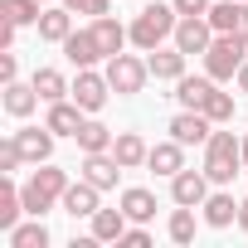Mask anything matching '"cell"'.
Wrapping results in <instances>:
<instances>
[{
    "label": "cell",
    "instance_id": "obj_1",
    "mask_svg": "<svg viewBox=\"0 0 248 248\" xmlns=\"http://www.w3.org/2000/svg\"><path fill=\"white\" fill-rule=\"evenodd\" d=\"M63 190H68V170H59V166H39L25 185H20V195H25V214H34V219H44L54 204H63Z\"/></svg>",
    "mask_w": 248,
    "mask_h": 248
},
{
    "label": "cell",
    "instance_id": "obj_2",
    "mask_svg": "<svg viewBox=\"0 0 248 248\" xmlns=\"http://www.w3.org/2000/svg\"><path fill=\"white\" fill-rule=\"evenodd\" d=\"M175 25H180V10H175V5H146V10L132 20V44H137L141 54H151V49H161L166 39H175Z\"/></svg>",
    "mask_w": 248,
    "mask_h": 248
},
{
    "label": "cell",
    "instance_id": "obj_3",
    "mask_svg": "<svg viewBox=\"0 0 248 248\" xmlns=\"http://www.w3.org/2000/svg\"><path fill=\"white\" fill-rule=\"evenodd\" d=\"M238 170H243V141H238L233 132H214V137L204 141V175H209L214 185H229Z\"/></svg>",
    "mask_w": 248,
    "mask_h": 248
},
{
    "label": "cell",
    "instance_id": "obj_4",
    "mask_svg": "<svg viewBox=\"0 0 248 248\" xmlns=\"http://www.w3.org/2000/svg\"><path fill=\"white\" fill-rule=\"evenodd\" d=\"M243 54H248V44H243L238 34H214V44L204 49V73H209L214 83H224V78H238V68H243Z\"/></svg>",
    "mask_w": 248,
    "mask_h": 248
},
{
    "label": "cell",
    "instance_id": "obj_5",
    "mask_svg": "<svg viewBox=\"0 0 248 248\" xmlns=\"http://www.w3.org/2000/svg\"><path fill=\"white\" fill-rule=\"evenodd\" d=\"M146 78H151V63L137 59V54H112L107 59V83H112L117 97H137L146 88Z\"/></svg>",
    "mask_w": 248,
    "mask_h": 248
},
{
    "label": "cell",
    "instance_id": "obj_6",
    "mask_svg": "<svg viewBox=\"0 0 248 248\" xmlns=\"http://www.w3.org/2000/svg\"><path fill=\"white\" fill-rule=\"evenodd\" d=\"M107 97H112L107 73H97V68H78V78H73V102L93 117V112H102V107H107Z\"/></svg>",
    "mask_w": 248,
    "mask_h": 248
},
{
    "label": "cell",
    "instance_id": "obj_7",
    "mask_svg": "<svg viewBox=\"0 0 248 248\" xmlns=\"http://www.w3.org/2000/svg\"><path fill=\"white\" fill-rule=\"evenodd\" d=\"M175 44L195 59H204V49L214 44V25H209V15H180V25H175Z\"/></svg>",
    "mask_w": 248,
    "mask_h": 248
},
{
    "label": "cell",
    "instance_id": "obj_8",
    "mask_svg": "<svg viewBox=\"0 0 248 248\" xmlns=\"http://www.w3.org/2000/svg\"><path fill=\"white\" fill-rule=\"evenodd\" d=\"M170 137H175L180 146H204V141L214 137V122H209L204 112H195V107H185L180 117H170Z\"/></svg>",
    "mask_w": 248,
    "mask_h": 248
},
{
    "label": "cell",
    "instance_id": "obj_9",
    "mask_svg": "<svg viewBox=\"0 0 248 248\" xmlns=\"http://www.w3.org/2000/svg\"><path fill=\"white\" fill-rule=\"evenodd\" d=\"M78 175H83V180H93L97 190H117L122 161H117L112 151H88V156H83V166H78Z\"/></svg>",
    "mask_w": 248,
    "mask_h": 248
},
{
    "label": "cell",
    "instance_id": "obj_10",
    "mask_svg": "<svg viewBox=\"0 0 248 248\" xmlns=\"http://www.w3.org/2000/svg\"><path fill=\"white\" fill-rule=\"evenodd\" d=\"M209 185H214V180L204 175V166H200V170H180V175H170V200L200 209V204L209 200Z\"/></svg>",
    "mask_w": 248,
    "mask_h": 248
},
{
    "label": "cell",
    "instance_id": "obj_11",
    "mask_svg": "<svg viewBox=\"0 0 248 248\" xmlns=\"http://www.w3.org/2000/svg\"><path fill=\"white\" fill-rule=\"evenodd\" d=\"M146 63H151V78H161V83H180V78H185L190 54H185L180 44H170V49L161 44V49H151V59H146Z\"/></svg>",
    "mask_w": 248,
    "mask_h": 248
},
{
    "label": "cell",
    "instance_id": "obj_12",
    "mask_svg": "<svg viewBox=\"0 0 248 248\" xmlns=\"http://www.w3.org/2000/svg\"><path fill=\"white\" fill-rule=\"evenodd\" d=\"M97 200H102V190H97L93 180H83V175H78V185H68V190H63V214H73V219H93V214L102 209Z\"/></svg>",
    "mask_w": 248,
    "mask_h": 248
},
{
    "label": "cell",
    "instance_id": "obj_13",
    "mask_svg": "<svg viewBox=\"0 0 248 248\" xmlns=\"http://www.w3.org/2000/svg\"><path fill=\"white\" fill-rule=\"evenodd\" d=\"M88 30L97 34V49H102V59H112V54H122V44L132 39V25H122L117 15H97V20H93Z\"/></svg>",
    "mask_w": 248,
    "mask_h": 248
},
{
    "label": "cell",
    "instance_id": "obj_14",
    "mask_svg": "<svg viewBox=\"0 0 248 248\" xmlns=\"http://www.w3.org/2000/svg\"><path fill=\"white\" fill-rule=\"evenodd\" d=\"M15 141H20V151H25L30 166H44V161L54 156V132H49V122H44V127H20Z\"/></svg>",
    "mask_w": 248,
    "mask_h": 248
},
{
    "label": "cell",
    "instance_id": "obj_15",
    "mask_svg": "<svg viewBox=\"0 0 248 248\" xmlns=\"http://www.w3.org/2000/svg\"><path fill=\"white\" fill-rule=\"evenodd\" d=\"M44 122H49V132H54V137H78V127L88 122V112H83L78 102L63 97V102H49V117H44Z\"/></svg>",
    "mask_w": 248,
    "mask_h": 248
},
{
    "label": "cell",
    "instance_id": "obj_16",
    "mask_svg": "<svg viewBox=\"0 0 248 248\" xmlns=\"http://www.w3.org/2000/svg\"><path fill=\"white\" fill-rule=\"evenodd\" d=\"M63 54H68V63H73V68H93V63L102 59V49H97V34H93V30H73V34L63 39Z\"/></svg>",
    "mask_w": 248,
    "mask_h": 248
},
{
    "label": "cell",
    "instance_id": "obj_17",
    "mask_svg": "<svg viewBox=\"0 0 248 248\" xmlns=\"http://www.w3.org/2000/svg\"><path fill=\"white\" fill-rule=\"evenodd\" d=\"M146 166H151L156 175H166V180H170V175H180V170H185V146H180L175 137H170V141H156V146H151V156H146Z\"/></svg>",
    "mask_w": 248,
    "mask_h": 248
},
{
    "label": "cell",
    "instance_id": "obj_18",
    "mask_svg": "<svg viewBox=\"0 0 248 248\" xmlns=\"http://www.w3.org/2000/svg\"><path fill=\"white\" fill-rule=\"evenodd\" d=\"M127 229H132V219H127V209H122V204L93 214V238H97V243H122V233H127Z\"/></svg>",
    "mask_w": 248,
    "mask_h": 248
},
{
    "label": "cell",
    "instance_id": "obj_19",
    "mask_svg": "<svg viewBox=\"0 0 248 248\" xmlns=\"http://www.w3.org/2000/svg\"><path fill=\"white\" fill-rule=\"evenodd\" d=\"M73 141H78V151H83V156H88V151H112L117 132L107 127V122H97V112H93L83 127H78V137H73Z\"/></svg>",
    "mask_w": 248,
    "mask_h": 248
},
{
    "label": "cell",
    "instance_id": "obj_20",
    "mask_svg": "<svg viewBox=\"0 0 248 248\" xmlns=\"http://www.w3.org/2000/svg\"><path fill=\"white\" fill-rule=\"evenodd\" d=\"M39 102H44V97L34 93V83H20V78H15V83H5V97H0V107H5L10 117H30Z\"/></svg>",
    "mask_w": 248,
    "mask_h": 248
},
{
    "label": "cell",
    "instance_id": "obj_21",
    "mask_svg": "<svg viewBox=\"0 0 248 248\" xmlns=\"http://www.w3.org/2000/svg\"><path fill=\"white\" fill-rule=\"evenodd\" d=\"M112 156L122 161V170H137V166H146L151 146H146L137 132H117V141H112Z\"/></svg>",
    "mask_w": 248,
    "mask_h": 248
},
{
    "label": "cell",
    "instance_id": "obj_22",
    "mask_svg": "<svg viewBox=\"0 0 248 248\" xmlns=\"http://www.w3.org/2000/svg\"><path fill=\"white\" fill-rule=\"evenodd\" d=\"M34 93L44 97V102H63V97H73V83L59 73V68H34Z\"/></svg>",
    "mask_w": 248,
    "mask_h": 248
},
{
    "label": "cell",
    "instance_id": "obj_23",
    "mask_svg": "<svg viewBox=\"0 0 248 248\" xmlns=\"http://www.w3.org/2000/svg\"><path fill=\"white\" fill-rule=\"evenodd\" d=\"M117 204L127 209V219H132V224H146V219H156V195H151V190H141V185L122 190V200H117Z\"/></svg>",
    "mask_w": 248,
    "mask_h": 248
},
{
    "label": "cell",
    "instance_id": "obj_24",
    "mask_svg": "<svg viewBox=\"0 0 248 248\" xmlns=\"http://www.w3.org/2000/svg\"><path fill=\"white\" fill-rule=\"evenodd\" d=\"M20 214H25V195H20V185L5 175V180H0V229H15L20 224Z\"/></svg>",
    "mask_w": 248,
    "mask_h": 248
},
{
    "label": "cell",
    "instance_id": "obj_25",
    "mask_svg": "<svg viewBox=\"0 0 248 248\" xmlns=\"http://www.w3.org/2000/svg\"><path fill=\"white\" fill-rule=\"evenodd\" d=\"M68 34H73V10H68V5H59V10H44V15H39V39L63 44Z\"/></svg>",
    "mask_w": 248,
    "mask_h": 248
},
{
    "label": "cell",
    "instance_id": "obj_26",
    "mask_svg": "<svg viewBox=\"0 0 248 248\" xmlns=\"http://www.w3.org/2000/svg\"><path fill=\"white\" fill-rule=\"evenodd\" d=\"M200 209H204V224H209V229H229V224L238 219V204H233V195H224V190L209 195Z\"/></svg>",
    "mask_w": 248,
    "mask_h": 248
},
{
    "label": "cell",
    "instance_id": "obj_27",
    "mask_svg": "<svg viewBox=\"0 0 248 248\" xmlns=\"http://www.w3.org/2000/svg\"><path fill=\"white\" fill-rule=\"evenodd\" d=\"M209 88H214V78H209V73H204V78H190V73H185V78L175 83V102L200 112V107H204V97H209Z\"/></svg>",
    "mask_w": 248,
    "mask_h": 248
},
{
    "label": "cell",
    "instance_id": "obj_28",
    "mask_svg": "<svg viewBox=\"0 0 248 248\" xmlns=\"http://www.w3.org/2000/svg\"><path fill=\"white\" fill-rule=\"evenodd\" d=\"M200 112H204V117L214 122V127H224V122H233V93H219V83H214Z\"/></svg>",
    "mask_w": 248,
    "mask_h": 248
},
{
    "label": "cell",
    "instance_id": "obj_29",
    "mask_svg": "<svg viewBox=\"0 0 248 248\" xmlns=\"http://www.w3.org/2000/svg\"><path fill=\"white\" fill-rule=\"evenodd\" d=\"M10 248H49V229H44V219H34V224H15V229H10Z\"/></svg>",
    "mask_w": 248,
    "mask_h": 248
},
{
    "label": "cell",
    "instance_id": "obj_30",
    "mask_svg": "<svg viewBox=\"0 0 248 248\" xmlns=\"http://www.w3.org/2000/svg\"><path fill=\"white\" fill-rule=\"evenodd\" d=\"M166 233H170V243H195V204H180V209L170 214Z\"/></svg>",
    "mask_w": 248,
    "mask_h": 248
},
{
    "label": "cell",
    "instance_id": "obj_31",
    "mask_svg": "<svg viewBox=\"0 0 248 248\" xmlns=\"http://www.w3.org/2000/svg\"><path fill=\"white\" fill-rule=\"evenodd\" d=\"M0 15L15 20V25H39V0H0Z\"/></svg>",
    "mask_w": 248,
    "mask_h": 248
},
{
    "label": "cell",
    "instance_id": "obj_32",
    "mask_svg": "<svg viewBox=\"0 0 248 248\" xmlns=\"http://www.w3.org/2000/svg\"><path fill=\"white\" fill-rule=\"evenodd\" d=\"M209 25H214V34H233V25H238V0H214V5H209Z\"/></svg>",
    "mask_w": 248,
    "mask_h": 248
},
{
    "label": "cell",
    "instance_id": "obj_33",
    "mask_svg": "<svg viewBox=\"0 0 248 248\" xmlns=\"http://www.w3.org/2000/svg\"><path fill=\"white\" fill-rule=\"evenodd\" d=\"M63 5H68L73 15H93V20H97V15L112 10V0H63Z\"/></svg>",
    "mask_w": 248,
    "mask_h": 248
},
{
    "label": "cell",
    "instance_id": "obj_34",
    "mask_svg": "<svg viewBox=\"0 0 248 248\" xmlns=\"http://www.w3.org/2000/svg\"><path fill=\"white\" fill-rule=\"evenodd\" d=\"M122 243H127V248H151V233L137 224V229H127V233H122Z\"/></svg>",
    "mask_w": 248,
    "mask_h": 248
},
{
    "label": "cell",
    "instance_id": "obj_35",
    "mask_svg": "<svg viewBox=\"0 0 248 248\" xmlns=\"http://www.w3.org/2000/svg\"><path fill=\"white\" fill-rule=\"evenodd\" d=\"M180 15H209V0H170Z\"/></svg>",
    "mask_w": 248,
    "mask_h": 248
},
{
    "label": "cell",
    "instance_id": "obj_36",
    "mask_svg": "<svg viewBox=\"0 0 248 248\" xmlns=\"http://www.w3.org/2000/svg\"><path fill=\"white\" fill-rule=\"evenodd\" d=\"M15 73H20V59L5 49V54H0V78H5V83H15Z\"/></svg>",
    "mask_w": 248,
    "mask_h": 248
},
{
    "label": "cell",
    "instance_id": "obj_37",
    "mask_svg": "<svg viewBox=\"0 0 248 248\" xmlns=\"http://www.w3.org/2000/svg\"><path fill=\"white\" fill-rule=\"evenodd\" d=\"M233 34L248 44V0H238V25H233Z\"/></svg>",
    "mask_w": 248,
    "mask_h": 248
},
{
    "label": "cell",
    "instance_id": "obj_38",
    "mask_svg": "<svg viewBox=\"0 0 248 248\" xmlns=\"http://www.w3.org/2000/svg\"><path fill=\"white\" fill-rule=\"evenodd\" d=\"M238 229H243V233H248V200H243V204H238Z\"/></svg>",
    "mask_w": 248,
    "mask_h": 248
},
{
    "label": "cell",
    "instance_id": "obj_39",
    "mask_svg": "<svg viewBox=\"0 0 248 248\" xmlns=\"http://www.w3.org/2000/svg\"><path fill=\"white\" fill-rule=\"evenodd\" d=\"M238 88L248 93V59H243V68H238Z\"/></svg>",
    "mask_w": 248,
    "mask_h": 248
},
{
    "label": "cell",
    "instance_id": "obj_40",
    "mask_svg": "<svg viewBox=\"0 0 248 248\" xmlns=\"http://www.w3.org/2000/svg\"><path fill=\"white\" fill-rule=\"evenodd\" d=\"M243 170H248V137H243Z\"/></svg>",
    "mask_w": 248,
    "mask_h": 248
},
{
    "label": "cell",
    "instance_id": "obj_41",
    "mask_svg": "<svg viewBox=\"0 0 248 248\" xmlns=\"http://www.w3.org/2000/svg\"><path fill=\"white\" fill-rule=\"evenodd\" d=\"M39 5H49V0H39Z\"/></svg>",
    "mask_w": 248,
    "mask_h": 248
},
{
    "label": "cell",
    "instance_id": "obj_42",
    "mask_svg": "<svg viewBox=\"0 0 248 248\" xmlns=\"http://www.w3.org/2000/svg\"><path fill=\"white\" fill-rule=\"evenodd\" d=\"M243 200H248V195H243Z\"/></svg>",
    "mask_w": 248,
    "mask_h": 248
}]
</instances>
